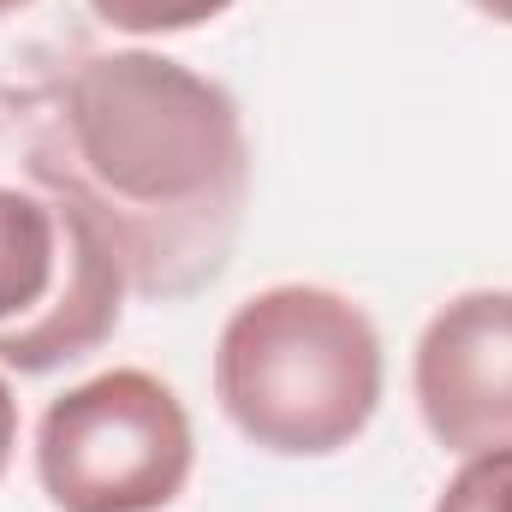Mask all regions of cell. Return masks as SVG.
<instances>
[{
  "instance_id": "11",
  "label": "cell",
  "mask_w": 512,
  "mask_h": 512,
  "mask_svg": "<svg viewBox=\"0 0 512 512\" xmlns=\"http://www.w3.org/2000/svg\"><path fill=\"white\" fill-rule=\"evenodd\" d=\"M18 6H30V0H0V12H18Z\"/></svg>"
},
{
  "instance_id": "7",
  "label": "cell",
  "mask_w": 512,
  "mask_h": 512,
  "mask_svg": "<svg viewBox=\"0 0 512 512\" xmlns=\"http://www.w3.org/2000/svg\"><path fill=\"white\" fill-rule=\"evenodd\" d=\"M102 24L131 30V36H173V30H197L209 18H221L233 0H90Z\"/></svg>"
},
{
  "instance_id": "3",
  "label": "cell",
  "mask_w": 512,
  "mask_h": 512,
  "mask_svg": "<svg viewBox=\"0 0 512 512\" xmlns=\"http://www.w3.org/2000/svg\"><path fill=\"white\" fill-rule=\"evenodd\" d=\"M191 417L149 370H108L36 423V477L60 512H161L191 483Z\"/></svg>"
},
{
  "instance_id": "4",
  "label": "cell",
  "mask_w": 512,
  "mask_h": 512,
  "mask_svg": "<svg viewBox=\"0 0 512 512\" xmlns=\"http://www.w3.org/2000/svg\"><path fill=\"white\" fill-rule=\"evenodd\" d=\"M417 411L459 453H512V292H465L417 340Z\"/></svg>"
},
{
  "instance_id": "8",
  "label": "cell",
  "mask_w": 512,
  "mask_h": 512,
  "mask_svg": "<svg viewBox=\"0 0 512 512\" xmlns=\"http://www.w3.org/2000/svg\"><path fill=\"white\" fill-rule=\"evenodd\" d=\"M435 512H512V453L465 459V471L441 489Z\"/></svg>"
},
{
  "instance_id": "1",
  "label": "cell",
  "mask_w": 512,
  "mask_h": 512,
  "mask_svg": "<svg viewBox=\"0 0 512 512\" xmlns=\"http://www.w3.org/2000/svg\"><path fill=\"white\" fill-rule=\"evenodd\" d=\"M30 179L72 203L143 298L209 286L245 227L251 143L239 102L167 54H90L30 137Z\"/></svg>"
},
{
  "instance_id": "10",
  "label": "cell",
  "mask_w": 512,
  "mask_h": 512,
  "mask_svg": "<svg viewBox=\"0 0 512 512\" xmlns=\"http://www.w3.org/2000/svg\"><path fill=\"white\" fill-rule=\"evenodd\" d=\"M477 12H489V18H501V24H512V0H471Z\"/></svg>"
},
{
  "instance_id": "2",
  "label": "cell",
  "mask_w": 512,
  "mask_h": 512,
  "mask_svg": "<svg viewBox=\"0 0 512 512\" xmlns=\"http://www.w3.org/2000/svg\"><path fill=\"white\" fill-rule=\"evenodd\" d=\"M215 393L233 429L262 453H340L382 405L376 322L328 286H268L221 328Z\"/></svg>"
},
{
  "instance_id": "9",
  "label": "cell",
  "mask_w": 512,
  "mask_h": 512,
  "mask_svg": "<svg viewBox=\"0 0 512 512\" xmlns=\"http://www.w3.org/2000/svg\"><path fill=\"white\" fill-rule=\"evenodd\" d=\"M12 447H18V399H12V387L0 376V477L12 465Z\"/></svg>"
},
{
  "instance_id": "6",
  "label": "cell",
  "mask_w": 512,
  "mask_h": 512,
  "mask_svg": "<svg viewBox=\"0 0 512 512\" xmlns=\"http://www.w3.org/2000/svg\"><path fill=\"white\" fill-rule=\"evenodd\" d=\"M72 256V215L54 197L0 191V328L36 316Z\"/></svg>"
},
{
  "instance_id": "5",
  "label": "cell",
  "mask_w": 512,
  "mask_h": 512,
  "mask_svg": "<svg viewBox=\"0 0 512 512\" xmlns=\"http://www.w3.org/2000/svg\"><path fill=\"white\" fill-rule=\"evenodd\" d=\"M66 215H72V256H66V274H60L54 298L36 316L0 328V364H12L18 376H48L72 358H90L120 328V298L131 292L126 268L108 251V239L72 203H66Z\"/></svg>"
}]
</instances>
